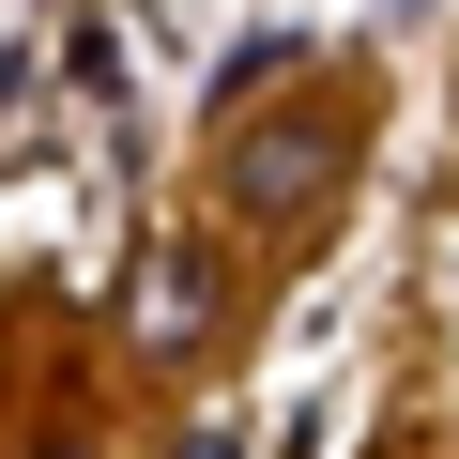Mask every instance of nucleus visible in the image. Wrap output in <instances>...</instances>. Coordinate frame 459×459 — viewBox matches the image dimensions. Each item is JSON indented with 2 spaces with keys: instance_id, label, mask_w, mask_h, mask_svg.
I'll return each mask as SVG.
<instances>
[{
  "instance_id": "3",
  "label": "nucleus",
  "mask_w": 459,
  "mask_h": 459,
  "mask_svg": "<svg viewBox=\"0 0 459 459\" xmlns=\"http://www.w3.org/2000/svg\"><path fill=\"white\" fill-rule=\"evenodd\" d=\"M184 459H246V444H230V429H184Z\"/></svg>"
},
{
  "instance_id": "2",
  "label": "nucleus",
  "mask_w": 459,
  "mask_h": 459,
  "mask_svg": "<svg viewBox=\"0 0 459 459\" xmlns=\"http://www.w3.org/2000/svg\"><path fill=\"white\" fill-rule=\"evenodd\" d=\"M214 337V261L199 246H153L138 261V352H199Z\"/></svg>"
},
{
  "instance_id": "1",
  "label": "nucleus",
  "mask_w": 459,
  "mask_h": 459,
  "mask_svg": "<svg viewBox=\"0 0 459 459\" xmlns=\"http://www.w3.org/2000/svg\"><path fill=\"white\" fill-rule=\"evenodd\" d=\"M337 169H352L337 123H230V199H246V214H322Z\"/></svg>"
}]
</instances>
